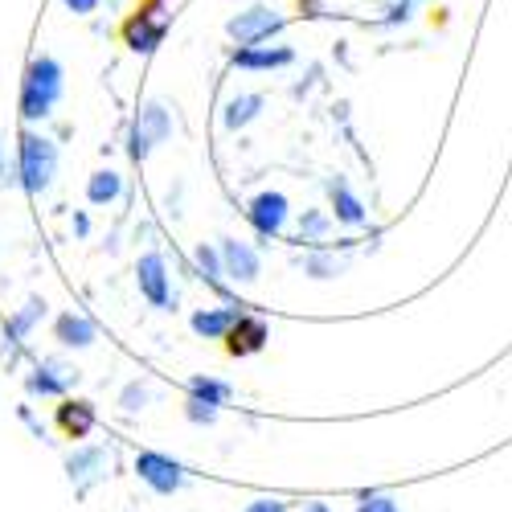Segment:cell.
I'll return each instance as SVG.
<instances>
[{"instance_id":"7a4b0ae2","label":"cell","mask_w":512,"mask_h":512,"mask_svg":"<svg viewBox=\"0 0 512 512\" xmlns=\"http://www.w3.org/2000/svg\"><path fill=\"white\" fill-rule=\"evenodd\" d=\"M58 177V144L41 132L21 136V160H17V181L25 193H46Z\"/></svg>"},{"instance_id":"9a60e30c","label":"cell","mask_w":512,"mask_h":512,"mask_svg":"<svg viewBox=\"0 0 512 512\" xmlns=\"http://www.w3.org/2000/svg\"><path fill=\"white\" fill-rule=\"evenodd\" d=\"M95 422H99L95 406L82 402V398H66V402L58 406V426H62L66 439H87V435L95 431Z\"/></svg>"},{"instance_id":"603a6c76","label":"cell","mask_w":512,"mask_h":512,"mask_svg":"<svg viewBox=\"0 0 512 512\" xmlns=\"http://www.w3.org/2000/svg\"><path fill=\"white\" fill-rule=\"evenodd\" d=\"M148 402H152V386H148V381H132V386H123V394H119V406H123L127 414L144 410Z\"/></svg>"},{"instance_id":"277c9868","label":"cell","mask_w":512,"mask_h":512,"mask_svg":"<svg viewBox=\"0 0 512 512\" xmlns=\"http://www.w3.org/2000/svg\"><path fill=\"white\" fill-rule=\"evenodd\" d=\"M279 29H283V13L271 5H250L246 13L226 21V33L238 41V46H263V41H271Z\"/></svg>"},{"instance_id":"3957f363","label":"cell","mask_w":512,"mask_h":512,"mask_svg":"<svg viewBox=\"0 0 512 512\" xmlns=\"http://www.w3.org/2000/svg\"><path fill=\"white\" fill-rule=\"evenodd\" d=\"M168 136H173V111L164 103H144L136 123H132V140H127V152L132 160H148Z\"/></svg>"},{"instance_id":"44dd1931","label":"cell","mask_w":512,"mask_h":512,"mask_svg":"<svg viewBox=\"0 0 512 512\" xmlns=\"http://www.w3.org/2000/svg\"><path fill=\"white\" fill-rule=\"evenodd\" d=\"M189 394H197L209 406H226L230 402V386H226V381H218V377H193L189 381Z\"/></svg>"},{"instance_id":"ac0fdd59","label":"cell","mask_w":512,"mask_h":512,"mask_svg":"<svg viewBox=\"0 0 512 512\" xmlns=\"http://www.w3.org/2000/svg\"><path fill=\"white\" fill-rule=\"evenodd\" d=\"M263 107H267V99H263V95H234V99L226 103L222 123L230 127V132H242L246 123H254V119L263 115Z\"/></svg>"},{"instance_id":"8fae6325","label":"cell","mask_w":512,"mask_h":512,"mask_svg":"<svg viewBox=\"0 0 512 512\" xmlns=\"http://www.w3.org/2000/svg\"><path fill=\"white\" fill-rule=\"evenodd\" d=\"M123 37H127V46H132L136 54H152L160 41H164V21H152V9H136V17L123 25Z\"/></svg>"},{"instance_id":"4dcf8cb0","label":"cell","mask_w":512,"mask_h":512,"mask_svg":"<svg viewBox=\"0 0 512 512\" xmlns=\"http://www.w3.org/2000/svg\"><path fill=\"white\" fill-rule=\"evenodd\" d=\"M304 512H332V508H328V504H308Z\"/></svg>"},{"instance_id":"5b68a950","label":"cell","mask_w":512,"mask_h":512,"mask_svg":"<svg viewBox=\"0 0 512 512\" xmlns=\"http://www.w3.org/2000/svg\"><path fill=\"white\" fill-rule=\"evenodd\" d=\"M136 283H140V295H144L152 308L173 312V304H177V295H173V275H168V263H164V254H160V250L144 254V259L136 263Z\"/></svg>"},{"instance_id":"6da1fadb","label":"cell","mask_w":512,"mask_h":512,"mask_svg":"<svg viewBox=\"0 0 512 512\" xmlns=\"http://www.w3.org/2000/svg\"><path fill=\"white\" fill-rule=\"evenodd\" d=\"M62 91H66V70H62V62L50 58V54L33 58L29 70H25V78H21V115H25L29 123L50 119L54 107L62 103Z\"/></svg>"},{"instance_id":"d4e9b609","label":"cell","mask_w":512,"mask_h":512,"mask_svg":"<svg viewBox=\"0 0 512 512\" xmlns=\"http://www.w3.org/2000/svg\"><path fill=\"white\" fill-rule=\"evenodd\" d=\"M328 226H332L328 213H320V209L304 213V218H300V242H316V238H324V234H328Z\"/></svg>"},{"instance_id":"8992f818","label":"cell","mask_w":512,"mask_h":512,"mask_svg":"<svg viewBox=\"0 0 512 512\" xmlns=\"http://www.w3.org/2000/svg\"><path fill=\"white\" fill-rule=\"evenodd\" d=\"M136 476L156 492V496H173L185 488V467L177 459H168L160 451H140L136 455Z\"/></svg>"},{"instance_id":"e0dca14e","label":"cell","mask_w":512,"mask_h":512,"mask_svg":"<svg viewBox=\"0 0 512 512\" xmlns=\"http://www.w3.org/2000/svg\"><path fill=\"white\" fill-rule=\"evenodd\" d=\"M328 197H332V218L336 222H345V226H361L365 222V205L361 197L349 189V181H328Z\"/></svg>"},{"instance_id":"4316f807","label":"cell","mask_w":512,"mask_h":512,"mask_svg":"<svg viewBox=\"0 0 512 512\" xmlns=\"http://www.w3.org/2000/svg\"><path fill=\"white\" fill-rule=\"evenodd\" d=\"M357 512H402L390 496H381V492H369V496H361V504H357Z\"/></svg>"},{"instance_id":"5bb4252c","label":"cell","mask_w":512,"mask_h":512,"mask_svg":"<svg viewBox=\"0 0 512 512\" xmlns=\"http://www.w3.org/2000/svg\"><path fill=\"white\" fill-rule=\"evenodd\" d=\"M263 345H267V324L254 320V316H238V324L226 336V353L230 357H250V353H259Z\"/></svg>"},{"instance_id":"f1b7e54d","label":"cell","mask_w":512,"mask_h":512,"mask_svg":"<svg viewBox=\"0 0 512 512\" xmlns=\"http://www.w3.org/2000/svg\"><path fill=\"white\" fill-rule=\"evenodd\" d=\"M62 5H66L70 13H78V17H87V13L99 9V0H62Z\"/></svg>"},{"instance_id":"30bf717a","label":"cell","mask_w":512,"mask_h":512,"mask_svg":"<svg viewBox=\"0 0 512 512\" xmlns=\"http://www.w3.org/2000/svg\"><path fill=\"white\" fill-rule=\"evenodd\" d=\"M74 386H78V369L62 365V361H41L37 373L29 377V390L41 394V398H58V394H66Z\"/></svg>"},{"instance_id":"4fadbf2b","label":"cell","mask_w":512,"mask_h":512,"mask_svg":"<svg viewBox=\"0 0 512 512\" xmlns=\"http://www.w3.org/2000/svg\"><path fill=\"white\" fill-rule=\"evenodd\" d=\"M54 336H58V345H66V349H91L99 340V328L82 312H62L54 320Z\"/></svg>"},{"instance_id":"d6986e66","label":"cell","mask_w":512,"mask_h":512,"mask_svg":"<svg viewBox=\"0 0 512 512\" xmlns=\"http://www.w3.org/2000/svg\"><path fill=\"white\" fill-rule=\"evenodd\" d=\"M119 193H123V177L119 173H111V168L91 173V181H87V201L91 205H111Z\"/></svg>"},{"instance_id":"2e32d148","label":"cell","mask_w":512,"mask_h":512,"mask_svg":"<svg viewBox=\"0 0 512 512\" xmlns=\"http://www.w3.org/2000/svg\"><path fill=\"white\" fill-rule=\"evenodd\" d=\"M238 316H242V312H234V308H201V312H193L189 328H193L201 340H226L230 328L238 324Z\"/></svg>"},{"instance_id":"83f0119b","label":"cell","mask_w":512,"mask_h":512,"mask_svg":"<svg viewBox=\"0 0 512 512\" xmlns=\"http://www.w3.org/2000/svg\"><path fill=\"white\" fill-rule=\"evenodd\" d=\"M414 5H418V0H398V5L390 9V17H386V25H398V21H406Z\"/></svg>"},{"instance_id":"ba28073f","label":"cell","mask_w":512,"mask_h":512,"mask_svg":"<svg viewBox=\"0 0 512 512\" xmlns=\"http://www.w3.org/2000/svg\"><path fill=\"white\" fill-rule=\"evenodd\" d=\"M66 476H70L74 492H87V488L103 484L111 476V451L107 447H78L66 459Z\"/></svg>"},{"instance_id":"ffe728a7","label":"cell","mask_w":512,"mask_h":512,"mask_svg":"<svg viewBox=\"0 0 512 512\" xmlns=\"http://www.w3.org/2000/svg\"><path fill=\"white\" fill-rule=\"evenodd\" d=\"M46 308H50V304L41 300V295H33V300H29V304L9 320V336H13V340H25V336L33 332V324H37L41 316H46Z\"/></svg>"},{"instance_id":"cb8c5ba5","label":"cell","mask_w":512,"mask_h":512,"mask_svg":"<svg viewBox=\"0 0 512 512\" xmlns=\"http://www.w3.org/2000/svg\"><path fill=\"white\" fill-rule=\"evenodd\" d=\"M197 267L209 275V283H222V275H226L222 250H213V246H197Z\"/></svg>"},{"instance_id":"f546056e","label":"cell","mask_w":512,"mask_h":512,"mask_svg":"<svg viewBox=\"0 0 512 512\" xmlns=\"http://www.w3.org/2000/svg\"><path fill=\"white\" fill-rule=\"evenodd\" d=\"M246 512H287V504L283 500H254Z\"/></svg>"},{"instance_id":"7402d4cb","label":"cell","mask_w":512,"mask_h":512,"mask_svg":"<svg viewBox=\"0 0 512 512\" xmlns=\"http://www.w3.org/2000/svg\"><path fill=\"white\" fill-rule=\"evenodd\" d=\"M345 259H332V254H312V259L304 263V271L312 275V279H336V275H345Z\"/></svg>"},{"instance_id":"52a82bcc","label":"cell","mask_w":512,"mask_h":512,"mask_svg":"<svg viewBox=\"0 0 512 512\" xmlns=\"http://www.w3.org/2000/svg\"><path fill=\"white\" fill-rule=\"evenodd\" d=\"M246 218H250V226L259 238H275V234H283V226L291 218V201L279 189H267L246 205Z\"/></svg>"},{"instance_id":"7c38bea8","label":"cell","mask_w":512,"mask_h":512,"mask_svg":"<svg viewBox=\"0 0 512 512\" xmlns=\"http://www.w3.org/2000/svg\"><path fill=\"white\" fill-rule=\"evenodd\" d=\"M291 62H295V50L287 46H238L234 50L238 70H283Z\"/></svg>"},{"instance_id":"484cf974","label":"cell","mask_w":512,"mask_h":512,"mask_svg":"<svg viewBox=\"0 0 512 512\" xmlns=\"http://www.w3.org/2000/svg\"><path fill=\"white\" fill-rule=\"evenodd\" d=\"M218 410H222V406H209V402H201L197 394H189V398H185V418H189V422H197V426L218 422Z\"/></svg>"},{"instance_id":"9c48e42d","label":"cell","mask_w":512,"mask_h":512,"mask_svg":"<svg viewBox=\"0 0 512 512\" xmlns=\"http://www.w3.org/2000/svg\"><path fill=\"white\" fill-rule=\"evenodd\" d=\"M218 250H222V263H226V275H230V279H238V283H254V279H259L263 263H259V250H254L250 242L222 238Z\"/></svg>"},{"instance_id":"1f68e13d","label":"cell","mask_w":512,"mask_h":512,"mask_svg":"<svg viewBox=\"0 0 512 512\" xmlns=\"http://www.w3.org/2000/svg\"><path fill=\"white\" fill-rule=\"evenodd\" d=\"M0 177H5V140H0Z\"/></svg>"}]
</instances>
